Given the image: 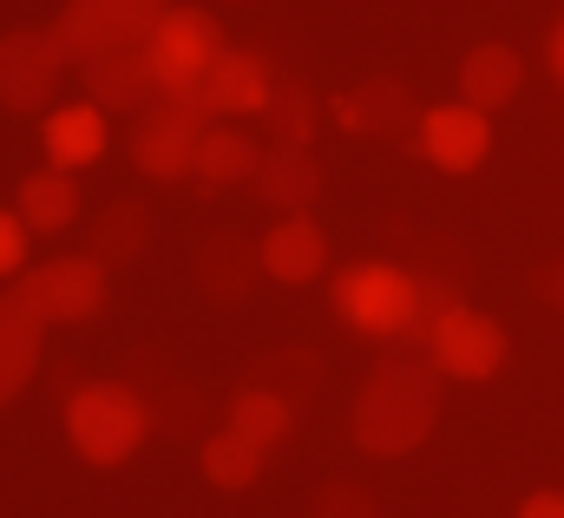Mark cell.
<instances>
[{"label": "cell", "instance_id": "obj_11", "mask_svg": "<svg viewBox=\"0 0 564 518\" xmlns=\"http://www.w3.org/2000/svg\"><path fill=\"white\" fill-rule=\"evenodd\" d=\"M421 158L426 164H440V171H453V177H466V171H479L486 164V151H492V112H479V106H433L421 119Z\"/></svg>", "mask_w": 564, "mask_h": 518}, {"label": "cell", "instance_id": "obj_16", "mask_svg": "<svg viewBox=\"0 0 564 518\" xmlns=\"http://www.w3.org/2000/svg\"><path fill=\"white\" fill-rule=\"evenodd\" d=\"M250 191H257L276 217H295V211H308V204L322 197V164H315L308 144H270L263 164H257V177H250Z\"/></svg>", "mask_w": 564, "mask_h": 518}, {"label": "cell", "instance_id": "obj_8", "mask_svg": "<svg viewBox=\"0 0 564 518\" xmlns=\"http://www.w3.org/2000/svg\"><path fill=\"white\" fill-rule=\"evenodd\" d=\"M506 328L492 322V315H479L473 302H453L446 309V322L433 328V342H426V355L440 361V375L446 381H492L499 368H506Z\"/></svg>", "mask_w": 564, "mask_h": 518}, {"label": "cell", "instance_id": "obj_10", "mask_svg": "<svg viewBox=\"0 0 564 518\" xmlns=\"http://www.w3.org/2000/svg\"><path fill=\"white\" fill-rule=\"evenodd\" d=\"M421 119L426 112L414 106V86L394 73H375L335 99V126L355 131V138H421Z\"/></svg>", "mask_w": 564, "mask_h": 518}, {"label": "cell", "instance_id": "obj_3", "mask_svg": "<svg viewBox=\"0 0 564 518\" xmlns=\"http://www.w3.org/2000/svg\"><path fill=\"white\" fill-rule=\"evenodd\" d=\"M151 433V413L126 381H86L66 400V440L86 466H126Z\"/></svg>", "mask_w": 564, "mask_h": 518}, {"label": "cell", "instance_id": "obj_1", "mask_svg": "<svg viewBox=\"0 0 564 518\" xmlns=\"http://www.w3.org/2000/svg\"><path fill=\"white\" fill-rule=\"evenodd\" d=\"M433 420H440V361L421 348H388L348 407V433L368 460L421 453Z\"/></svg>", "mask_w": 564, "mask_h": 518}, {"label": "cell", "instance_id": "obj_21", "mask_svg": "<svg viewBox=\"0 0 564 518\" xmlns=\"http://www.w3.org/2000/svg\"><path fill=\"white\" fill-rule=\"evenodd\" d=\"M257 164H263V144H257L250 131H237L230 119H217V126L204 131V144H197V184H204V191L250 184Z\"/></svg>", "mask_w": 564, "mask_h": 518}, {"label": "cell", "instance_id": "obj_7", "mask_svg": "<svg viewBox=\"0 0 564 518\" xmlns=\"http://www.w3.org/2000/svg\"><path fill=\"white\" fill-rule=\"evenodd\" d=\"M210 119L191 106V99H158L151 112H139L132 131V164L158 184H177V177H197V144H204Z\"/></svg>", "mask_w": 564, "mask_h": 518}, {"label": "cell", "instance_id": "obj_15", "mask_svg": "<svg viewBox=\"0 0 564 518\" xmlns=\"http://www.w3.org/2000/svg\"><path fill=\"white\" fill-rule=\"evenodd\" d=\"M257 250H263V276H276L289 289H302V282H315V276L328 269V237H322V224H315L308 211L276 217Z\"/></svg>", "mask_w": 564, "mask_h": 518}, {"label": "cell", "instance_id": "obj_5", "mask_svg": "<svg viewBox=\"0 0 564 518\" xmlns=\"http://www.w3.org/2000/svg\"><path fill=\"white\" fill-rule=\"evenodd\" d=\"M164 13H171V0H66L59 20H53V33H59L66 60L86 66V60H99V53L144 46Z\"/></svg>", "mask_w": 564, "mask_h": 518}, {"label": "cell", "instance_id": "obj_18", "mask_svg": "<svg viewBox=\"0 0 564 518\" xmlns=\"http://www.w3.org/2000/svg\"><path fill=\"white\" fill-rule=\"evenodd\" d=\"M519 86H525V60H519L506 40H479V46L459 60V99H466V106H479V112L512 106V99H519Z\"/></svg>", "mask_w": 564, "mask_h": 518}, {"label": "cell", "instance_id": "obj_22", "mask_svg": "<svg viewBox=\"0 0 564 518\" xmlns=\"http://www.w3.org/2000/svg\"><path fill=\"white\" fill-rule=\"evenodd\" d=\"M224 427H237L250 446L276 453V446H289V433H295V407H289L276 388H243L230 400V420H224Z\"/></svg>", "mask_w": 564, "mask_h": 518}, {"label": "cell", "instance_id": "obj_27", "mask_svg": "<svg viewBox=\"0 0 564 518\" xmlns=\"http://www.w3.org/2000/svg\"><path fill=\"white\" fill-rule=\"evenodd\" d=\"M26 237H33L26 217H20V211H0V276H13V269L26 262Z\"/></svg>", "mask_w": 564, "mask_h": 518}, {"label": "cell", "instance_id": "obj_25", "mask_svg": "<svg viewBox=\"0 0 564 518\" xmlns=\"http://www.w3.org/2000/svg\"><path fill=\"white\" fill-rule=\"evenodd\" d=\"M263 112H270V138H276V144H308V138H315V112H322V99H315L308 79L289 73V79H276V93H270Z\"/></svg>", "mask_w": 564, "mask_h": 518}, {"label": "cell", "instance_id": "obj_23", "mask_svg": "<svg viewBox=\"0 0 564 518\" xmlns=\"http://www.w3.org/2000/svg\"><path fill=\"white\" fill-rule=\"evenodd\" d=\"M197 460H204V479H210L217 493H250L270 453H263V446H250L237 427H217V433L204 440V453H197Z\"/></svg>", "mask_w": 564, "mask_h": 518}, {"label": "cell", "instance_id": "obj_26", "mask_svg": "<svg viewBox=\"0 0 564 518\" xmlns=\"http://www.w3.org/2000/svg\"><path fill=\"white\" fill-rule=\"evenodd\" d=\"M308 518H381V499L368 486H355V479H328L315 493V512Z\"/></svg>", "mask_w": 564, "mask_h": 518}, {"label": "cell", "instance_id": "obj_17", "mask_svg": "<svg viewBox=\"0 0 564 518\" xmlns=\"http://www.w3.org/2000/svg\"><path fill=\"white\" fill-rule=\"evenodd\" d=\"M40 144H46V164H59V171H86V164H99L106 144H112V131H106V106H93V99H79V106H53L46 126H40Z\"/></svg>", "mask_w": 564, "mask_h": 518}, {"label": "cell", "instance_id": "obj_19", "mask_svg": "<svg viewBox=\"0 0 564 518\" xmlns=\"http://www.w3.org/2000/svg\"><path fill=\"white\" fill-rule=\"evenodd\" d=\"M257 276H263V250H257V244H243V237H230V230L204 237V250H197V289H204L210 302H243Z\"/></svg>", "mask_w": 564, "mask_h": 518}, {"label": "cell", "instance_id": "obj_28", "mask_svg": "<svg viewBox=\"0 0 564 518\" xmlns=\"http://www.w3.org/2000/svg\"><path fill=\"white\" fill-rule=\"evenodd\" d=\"M519 518H564V486H539V493H525Z\"/></svg>", "mask_w": 564, "mask_h": 518}, {"label": "cell", "instance_id": "obj_30", "mask_svg": "<svg viewBox=\"0 0 564 518\" xmlns=\"http://www.w3.org/2000/svg\"><path fill=\"white\" fill-rule=\"evenodd\" d=\"M552 73H558V79H564V20H558V26H552Z\"/></svg>", "mask_w": 564, "mask_h": 518}, {"label": "cell", "instance_id": "obj_2", "mask_svg": "<svg viewBox=\"0 0 564 518\" xmlns=\"http://www.w3.org/2000/svg\"><path fill=\"white\" fill-rule=\"evenodd\" d=\"M328 302H335V315H341L361 342L401 348V342L414 335V315H421V276L401 269V262H381V257L348 262V269H335Z\"/></svg>", "mask_w": 564, "mask_h": 518}, {"label": "cell", "instance_id": "obj_9", "mask_svg": "<svg viewBox=\"0 0 564 518\" xmlns=\"http://www.w3.org/2000/svg\"><path fill=\"white\" fill-rule=\"evenodd\" d=\"M20 289H26V302L46 322H86V315L106 309V262L93 257V250L86 257H53V262H40V269H26Z\"/></svg>", "mask_w": 564, "mask_h": 518}, {"label": "cell", "instance_id": "obj_24", "mask_svg": "<svg viewBox=\"0 0 564 518\" xmlns=\"http://www.w3.org/2000/svg\"><path fill=\"white\" fill-rule=\"evenodd\" d=\"M144 237H151V211H144L139 197H119V204H106L99 211V224H93V257L106 262H132L144 250Z\"/></svg>", "mask_w": 564, "mask_h": 518}, {"label": "cell", "instance_id": "obj_4", "mask_svg": "<svg viewBox=\"0 0 564 518\" xmlns=\"http://www.w3.org/2000/svg\"><path fill=\"white\" fill-rule=\"evenodd\" d=\"M224 53H230V46H224L217 13L177 7V0H171V13L158 20V33L144 40V60H151V73H158V93H164V99H191V93L210 79V66H217Z\"/></svg>", "mask_w": 564, "mask_h": 518}, {"label": "cell", "instance_id": "obj_13", "mask_svg": "<svg viewBox=\"0 0 564 518\" xmlns=\"http://www.w3.org/2000/svg\"><path fill=\"white\" fill-rule=\"evenodd\" d=\"M46 328H53V322L26 302V289H0V407H13L20 388L40 375Z\"/></svg>", "mask_w": 564, "mask_h": 518}, {"label": "cell", "instance_id": "obj_29", "mask_svg": "<svg viewBox=\"0 0 564 518\" xmlns=\"http://www.w3.org/2000/svg\"><path fill=\"white\" fill-rule=\"evenodd\" d=\"M532 289H539L545 302H558V309H564V262H545V269L532 276Z\"/></svg>", "mask_w": 564, "mask_h": 518}, {"label": "cell", "instance_id": "obj_6", "mask_svg": "<svg viewBox=\"0 0 564 518\" xmlns=\"http://www.w3.org/2000/svg\"><path fill=\"white\" fill-rule=\"evenodd\" d=\"M66 46L53 26H13L0 33V106L7 112H53V93L66 79Z\"/></svg>", "mask_w": 564, "mask_h": 518}, {"label": "cell", "instance_id": "obj_12", "mask_svg": "<svg viewBox=\"0 0 564 518\" xmlns=\"http://www.w3.org/2000/svg\"><path fill=\"white\" fill-rule=\"evenodd\" d=\"M270 93H276V79H270L263 53L230 46V53L210 66V79L191 93V106L217 126V119H250V112H263V106H270Z\"/></svg>", "mask_w": 564, "mask_h": 518}, {"label": "cell", "instance_id": "obj_14", "mask_svg": "<svg viewBox=\"0 0 564 518\" xmlns=\"http://www.w3.org/2000/svg\"><path fill=\"white\" fill-rule=\"evenodd\" d=\"M79 79H86V99L106 106V112H151V106L164 99V93H158V73H151V60H144V46H119V53L86 60Z\"/></svg>", "mask_w": 564, "mask_h": 518}, {"label": "cell", "instance_id": "obj_20", "mask_svg": "<svg viewBox=\"0 0 564 518\" xmlns=\"http://www.w3.org/2000/svg\"><path fill=\"white\" fill-rule=\"evenodd\" d=\"M13 211L26 217L33 237H59V230H73V217H79V177L59 171V164H46V171L20 177V204H13Z\"/></svg>", "mask_w": 564, "mask_h": 518}]
</instances>
